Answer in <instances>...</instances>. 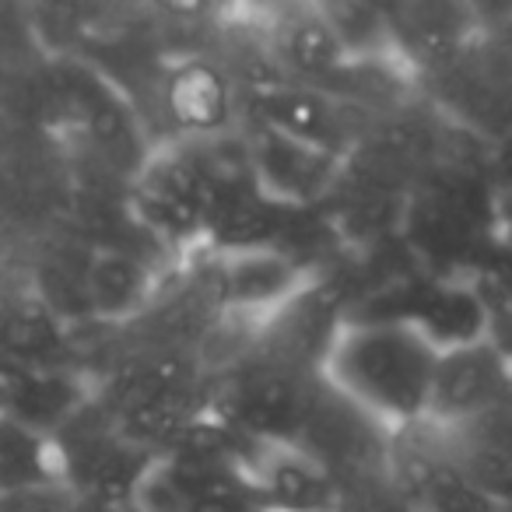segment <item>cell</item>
Here are the masks:
<instances>
[{
    "label": "cell",
    "mask_w": 512,
    "mask_h": 512,
    "mask_svg": "<svg viewBox=\"0 0 512 512\" xmlns=\"http://www.w3.org/2000/svg\"><path fill=\"white\" fill-rule=\"evenodd\" d=\"M439 355L407 323L344 320L327 358V379L341 397L393 432L428 418Z\"/></svg>",
    "instance_id": "6da1fadb"
},
{
    "label": "cell",
    "mask_w": 512,
    "mask_h": 512,
    "mask_svg": "<svg viewBox=\"0 0 512 512\" xmlns=\"http://www.w3.org/2000/svg\"><path fill=\"white\" fill-rule=\"evenodd\" d=\"M134 221L162 246L190 256L204 249L211 211V172L204 151L190 141H158L127 183Z\"/></svg>",
    "instance_id": "7a4b0ae2"
},
{
    "label": "cell",
    "mask_w": 512,
    "mask_h": 512,
    "mask_svg": "<svg viewBox=\"0 0 512 512\" xmlns=\"http://www.w3.org/2000/svg\"><path fill=\"white\" fill-rule=\"evenodd\" d=\"M379 116L334 92L292 81H271V85L242 92V123L295 141L309 151H320L337 162H348L358 144L369 137Z\"/></svg>",
    "instance_id": "3957f363"
},
{
    "label": "cell",
    "mask_w": 512,
    "mask_h": 512,
    "mask_svg": "<svg viewBox=\"0 0 512 512\" xmlns=\"http://www.w3.org/2000/svg\"><path fill=\"white\" fill-rule=\"evenodd\" d=\"M60 477L78 498L88 502H134L137 484L158 456L134 446L113 421L106 418L95 397L53 435Z\"/></svg>",
    "instance_id": "277c9868"
},
{
    "label": "cell",
    "mask_w": 512,
    "mask_h": 512,
    "mask_svg": "<svg viewBox=\"0 0 512 512\" xmlns=\"http://www.w3.org/2000/svg\"><path fill=\"white\" fill-rule=\"evenodd\" d=\"M390 481L407 512H505L470 481L432 418L390 432Z\"/></svg>",
    "instance_id": "5b68a950"
},
{
    "label": "cell",
    "mask_w": 512,
    "mask_h": 512,
    "mask_svg": "<svg viewBox=\"0 0 512 512\" xmlns=\"http://www.w3.org/2000/svg\"><path fill=\"white\" fill-rule=\"evenodd\" d=\"M155 106L169 123L165 141H218L239 130L242 92L214 57H169L155 81Z\"/></svg>",
    "instance_id": "8992f818"
},
{
    "label": "cell",
    "mask_w": 512,
    "mask_h": 512,
    "mask_svg": "<svg viewBox=\"0 0 512 512\" xmlns=\"http://www.w3.org/2000/svg\"><path fill=\"white\" fill-rule=\"evenodd\" d=\"M278 81L334 92L355 60L337 39L323 4H271L249 11Z\"/></svg>",
    "instance_id": "52a82bcc"
},
{
    "label": "cell",
    "mask_w": 512,
    "mask_h": 512,
    "mask_svg": "<svg viewBox=\"0 0 512 512\" xmlns=\"http://www.w3.org/2000/svg\"><path fill=\"white\" fill-rule=\"evenodd\" d=\"M390 53L411 78L449 74L484 36V11L467 4H383Z\"/></svg>",
    "instance_id": "ba28073f"
},
{
    "label": "cell",
    "mask_w": 512,
    "mask_h": 512,
    "mask_svg": "<svg viewBox=\"0 0 512 512\" xmlns=\"http://www.w3.org/2000/svg\"><path fill=\"white\" fill-rule=\"evenodd\" d=\"M505 397H512V365L488 337H481L439 355L428 418L439 425H463L502 404Z\"/></svg>",
    "instance_id": "9c48e42d"
},
{
    "label": "cell",
    "mask_w": 512,
    "mask_h": 512,
    "mask_svg": "<svg viewBox=\"0 0 512 512\" xmlns=\"http://www.w3.org/2000/svg\"><path fill=\"white\" fill-rule=\"evenodd\" d=\"M92 393L60 365H25L0 358V418L32 432L57 435Z\"/></svg>",
    "instance_id": "30bf717a"
},
{
    "label": "cell",
    "mask_w": 512,
    "mask_h": 512,
    "mask_svg": "<svg viewBox=\"0 0 512 512\" xmlns=\"http://www.w3.org/2000/svg\"><path fill=\"white\" fill-rule=\"evenodd\" d=\"M246 467L271 512H341V484L306 449L249 442Z\"/></svg>",
    "instance_id": "8fae6325"
},
{
    "label": "cell",
    "mask_w": 512,
    "mask_h": 512,
    "mask_svg": "<svg viewBox=\"0 0 512 512\" xmlns=\"http://www.w3.org/2000/svg\"><path fill=\"white\" fill-rule=\"evenodd\" d=\"M158 288H162V281L151 271L148 260L120 246L92 249L85 260V271H81L85 306L99 320L109 323L137 320L155 302Z\"/></svg>",
    "instance_id": "7c38bea8"
},
{
    "label": "cell",
    "mask_w": 512,
    "mask_h": 512,
    "mask_svg": "<svg viewBox=\"0 0 512 512\" xmlns=\"http://www.w3.org/2000/svg\"><path fill=\"white\" fill-rule=\"evenodd\" d=\"M442 428H446L456 460L463 463L470 481L495 505L512 512V397H505L502 404L463 421V425Z\"/></svg>",
    "instance_id": "4fadbf2b"
},
{
    "label": "cell",
    "mask_w": 512,
    "mask_h": 512,
    "mask_svg": "<svg viewBox=\"0 0 512 512\" xmlns=\"http://www.w3.org/2000/svg\"><path fill=\"white\" fill-rule=\"evenodd\" d=\"M43 481H64L53 439L18 421L0 418V491L29 488Z\"/></svg>",
    "instance_id": "5bb4252c"
},
{
    "label": "cell",
    "mask_w": 512,
    "mask_h": 512,
    "mask_svg": "<svg viewBox=\"0 0 512 512\" xmlns=\"http://www.w3.org/2000/svg\"><path fill=\"white\" fill-rule=\"evenodd\" d=\"M78 495L64 481H43L29 488L0 491V512H71Z\"/></svg>",
    "instance_id": "9a60e30c"
},
{
    "label": "cell",
    "mask_w": 512,
    "mask_h": 512,
    "mask_svg": "<svg viewBox=\"0 0 512 512\" xmlns=\"http://www.w3.org/2000/svg\"><path fill=\"white\" fill-rule=\"evenodd\" d=\"M71 512H137V509L123 502H88V498H78Z\"/></svg>",
    "instance_id": "2e32d148"
}]
</instances>
